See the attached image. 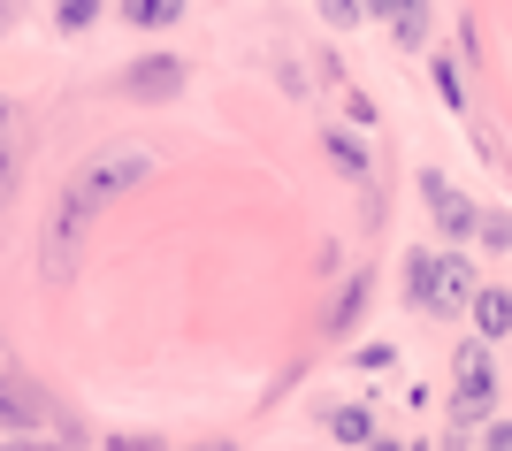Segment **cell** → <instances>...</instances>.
<instances>
[{
    "mask_svg": "<svg viewBox=\"0 0 512 451\" xmlns=\"http://www.w3.org/2000/svg\"><path fill=\"white\" fill-rule=\"evenodd\" d=\"M467 299H474V260L459 253V245H436V253L413 245V253H406V306H413V314L459 322Z\"/></svg>",
    "mask_w": 512,
    "mask_h": 451,
    "instance_id": "1",
    "label": "cell"
},
{
    "mask_svg": "<svg viewBox=\"0 0 512 451\" xmlns=\"http://www.w3.org/2000/svg\"><path fill=\"white\" fill-rule=\"evenodd\" d=\"M153 169H161V161H153V146H100L85 169L69 176V192H62V199H69V207H85V215L100 222V207H115L123 192H138Z\"/></svg>",
    "mask_w": 512,
    "mask_h": 451,
    "instance_id": "2",
    "label": "cell"
},
{
    "mask_svg": "<svg viewBox=\"0 0 512 451\" xmlns=\"http://www.w3.org/2000/svg\"><path fill=\"white\" fill-rule=\"evenodd\" d=\"M451 383H459V398H451V421H459V429H474V421L497 413V360H490L482 337H467L451 352Z\"/></svg>",
    "mask_w": 512,
    "mask_h": 451,
    "instance_id": "3",
    "label": "cell"
},
{
    "mask_svg": "<svg viewBox=\"0 0 512 451\" xmlns=\"http://www.w3.org/2000/svg\"><path fill=\"white\" fill-rule=\"evenodd\" d=\"M184 54H138V62H123V77H115V92H123L130 108H169L176 92H184Z\"/></svg>",
    "mask_w": 512,
    "mask_h": 451,
    "instance_id": "4",
    "label": "cell"
},
{
    "mask_svg": "<svg viewBox=\"0 0 512 451\" xmlns=\"http://www.w3.org/2000/svg\"><path fill=\"white\" fill-rule=\"evenodd\" d=\"M85 230H92V215H85V207H69V199L46 215V237H39V268H46V283H69V276H77Z\"/></svg>",
    "mask_w": 512,
    "mask_h": 451,
    "instance_id": "5",
    "label": "cell"
},
{
    "mask_svg": "<svg viewBox=\"0 0 512 451\" xmlns=\"http://www.w3.org/2000/svg\"><path fill=\"white\" fill-rule=\"evenodd\" d=\"M421 199H428V222L444 230V245H467L474 237V222H482V207H474L459 184H451L444 169H421Z\"/></svg>",
    "mask_w": 512,
    "mask_h": 451,
    "instance_id": "6",
    "label": "cell"
},
{
    "mask_svg": "<svg viewBox=\"0 0 512 451\" xmlns=\"http://www.w3.org/2000/svg\"><path fill=\"white\" fill-rule=\"evenodd\" d=\"M54 421V406L39 398V383H23V375H0V429L8 436H39Z\"/></svg>",
    "mask_w": 512,
    "mask_h": 451,
    "instance_id": "7",
    "label": "cell"
},
{
    "mask_svg": "<svg viewBox=\"0 0 512 451\" xmlns=\"http://www.w3.org/2000/svg\"><path fill=\"white\" fill-rule=\"evenodd\" d=\"M467 322L482 329V344L512 337V291H505V283H474V299H467Z\"/></svg>",
    "mask_w": 512,
    "mask_h": 451,
    "instance_id": "8",
    "label": "cell"
},
{
    "mask_svg": "<svg viewBox=\"0 0 512 451\" xmlns=\"http://www.w3.org/2000/svg\"><path fill=\"white\" fill-rule=\"evenodd\" d=\"M367 306H375V276H367V268H352V276H344V291H337V306H329V337H352V322H360Z\"/></svg>",
    "mask_w": 512,
    "mask_h": 451,
    "instance_id": "9",
    "label": "cell"
},
{
    "mask_svg": "<svg viewBox=\"0 0 512 451\" xmlns=\"http://www.w3.org/2000/svg\"><path fill=\"white\" fill-rule=\"evenodd\" d=\"M184 8H192V0H115V16H123L130 31H169V23H184Z\"/></svg>",
    "mask_w": 512,
    "mask_h": 451,
    "instance_id": "10",
    "label": "cell"
},
{
    "mask_svg": "<svg viewBox=\"0 0 512 451\" xmlns=\"http://www.w3.org/2000/svg\"><path fill=\"white\" fill-rule=\"evenodd\" d=\"M329 436H337V444H375V436H383L375 429V406H367V398L360 406H329Z\"/></svg>",
    "mask_w": 512,
    "mask_h": 451,
    "instance_id": "11",
    "label": "cell"
},
{
    "mask_svg": "<svg viewBox=\"0 0 512 451\" xmlns=\"http://www.w3.org/2000/svg\"><path fill=\"white\" fill-rule=\"evenodd\" d=\"M321 146H329V169H337V176H367V146H360V130H321Z\"/></svg>",
    "mask_w": 512,
    "mask_h": 451,
    "instance_id": "12",
    "label": "cell"
},
{
    "mask_svg": "<svg viewBox=\"0 0 512 451\" xmlns=\"http://www.w3.org/2000/svg\"><path fill=\"white\" fill-rule=\"evenodd\" d=\"M92 23H100V0H54V31L62 39H85Z\"/></svg>",
    "mask_w": 512,
    "mask_h": 451,
    "instance_id": "13",
    "label": "cell"
},
{
    "mask_svg": "<svg viewBox=\"0 0 512 451\" xmlns=\"http://www.w3.org/2000/svg\"><path fill=\"white\" fill-rule=\"evenodd\" d=\"M314 16L329 23V31H360V23H367V8H360V0H314Z\"/></svg>",
    "mask_w": 512,
    "mask_h": 451,
    "instance_id": "14",
    "label": "cell"
},
{
    "mask_svg": "<svg viewBox=\"0 0 512 451\" xmlns=\"http://www.w3.org/2000/svg\"><path fill=\"white\" fill-rule=\"evenodd\" d=\"M436 92H444V108L467 115V77H459V62H451V54H436Z\"/></svg>",
    "mask_w": 512,
    "mask_h": 451,
    "instance_id": "15",
    "label": "cell"
},
{
    "mask_svg": "<svg viewBox=\"0 0 512 451\" xmlns=\"http://www.w3.org/2000/svg\"><path fill=\"white\" fill-rule=\"evenodd\" d=\"M100 451H176V444H169V436H146V429H115Z\"/></svg>",
    "mask_w": 512,
    "mask_h": 451,
    "instance_id": "16",
    "label": "cell"
},
{
    "mask_svg": "<svg viewBox=\"0 0 512 451\" xmlns=\"http://www.w3.org/2000/svg\"><path fill=\"white\" fill-rule=\"evenodd\" d=\"M474 237H482L490 253H505V245H512V222L505 215H482V222H474Z\"/></svg>",
    "mask_w": 512,
    "mask_h": 451,
    "instance_id": "17",
    "label": "cell"
},
{
    "mask_svg": "<svg viewBox=\"0 0 512 451\" xmlns=\"http://www.w3.org/2000/svg\"><path fill=\"white\" fill-rule=\"evenodd\" d=\"M360 8H367V16H390V23H398L406 8H421V0H360Z\"/></svg>",
    "mask_w": 512,
    "mask_h": 451,
    "instance_id": "18",
    "label": "cell"
},
{
    "mask_svg": "<svg viewBox=\"0 0 512 451\" xmlns=\"http://www.w3.org/2000/svg\"><path fill=\"white\" fill-rule=\"evenodd\" d=\"M482 451H512V421H490V429H482Z\"/></svg>",
    "mask_w": 512,
    "mask_h": 451,
    "instance_id": "19",
    "label": "cell"
},
{
    "mask_svg": "<svg viewBox=\"0 0 512 451\" xmlns=\"http://www.w3.org/2000/svg\"><path fill=\"white\" fill-rule=\"evenodd\" d=\"M360 451H413V444H398V436H375V444H360Z\"/></svg>",
    "mask_w": 512,
    "mask_h": 451,
    "instance_id": "20",
    "label": "cell"
},
{
    "mask_svg": "<svg viewBox=\"0 0 512 451\" xmlns=\"http://www.w3.org/2000/svg\"><path fill=\"white\" fill-rule=\"evenodd\" d=\"M0 138H8V100H0Z\"/></svg>",
    "mask_w": 512,
    "mask_h": 451,
    "instance_id": "21",
    "label": "cell"
},
{
    "mask_svg": "<svg viewBox=\"0 0 512 451\" xmlns=\"http://www.w3.org/2000/svg\"><path fill=\"white\" fill-rule=\"evenodd\" d=\"M199 451H237V444H199Z\"/></svg>",
    "mask_w": 512,
    "mask_h": 451,
    "instance_id": "22",
    "label": "cell"
},
{
    "mask_svg": "<svg viewBox=\"0 0 512 451\" xmlns=\"http://www.w3.org/2000/svg\"><path fill=\"white\" fill-rule=\"evenodd\" d=\"M413 451H421V444H413Z\"/></svg>",
    "mask_w": 512,
    "mask_h": 451,
    "instance_id": "23",
    "label": "cell"
}]
</instances>
